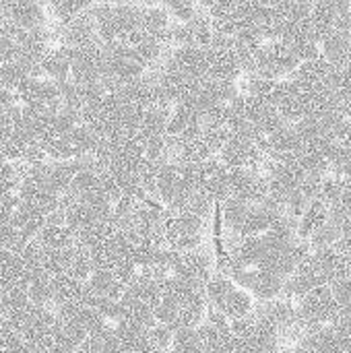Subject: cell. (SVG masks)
I'll list each match as a JSON object with an SVG mask.
<instances>
[{
    "label": "cell",
    "instance_id": "1",
    "mask_svg": "<svg viewBox=\"0 0 351 353\" xmlns=\"http://www.w3.org/2000/svg\"><path fill=\"white\" fill-rule=\"evenodd\" d=\"M4 10H6V23L19 31L43 29L50 19L48 6L41 2H31V0L4 2Z\"/></svg>",
    "mask_w": 351,
    "mask_h": 353
},
{
    "label": "cell",
    "instance_id": "2",
    "mask_svg": "<svg viewBox=\"0 0 351 353\" xmlns=\"http://www.w3.org/2000/svg\"><path fill=\"white\" fill-rule=\"evenodd\" d=\"M19 186H21V170L0 153V196L19 194Z\"/></svg>",
    "mask_w": 351,
    "mask_h": 353
},
{
    "label": "cell",
    "instance_id": "3",
    "mask_svg": "<svg viewBox=\"0 0 351 353\" xmlns=\"http://www.w3.org/2000/svg\"><path fill=\"white\" fill-rule=\"evenodd\" d=\"M339 230V240H337V248L351 261V213L341 219L339 223H333Z\"/></svg>",
    "mask_w": 351,
    "mask_h": 353
}]
</instances>
